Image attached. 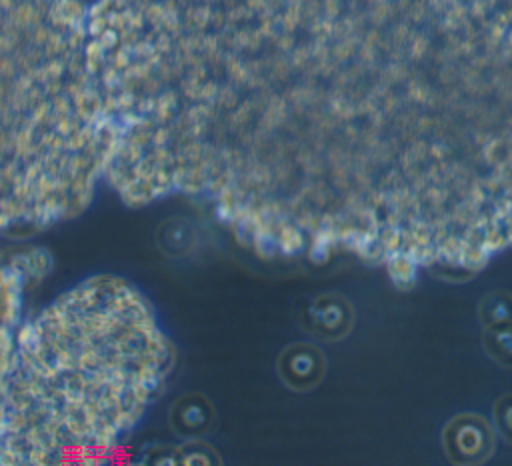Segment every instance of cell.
<instances>
[{
	"mask_svg": "<svg viewBox=\"0 0 512 466\" xmlns=\"http://www.w3.org/2000/svg\"><path fill=\"white\" fill-rule=\"evenodd\" d=\"M170 368L150 302L100 276L60 294L14 338L0 378V464L98 456L142 418Z\"/></svg>",
	"mask_w": 512,
	"mask_h": 466,
	"instance_id": "1",
	"label": "cell"
},
{
	"mask_svg": "<svg viewBox=\"0 0 512 466\" xmlns=\"http://www.w3.org/2000/svg\"><path fill=\"white\" fill-rule=\"evenodd\" d=\"M494 428L478 414L454 416L442 430V446L454 464H480L494 452Z\"/></svg>",
	"mask_w": 512,
	"mask_h": 466,
	"instance_id": "2",
	"label": "cell"
},
{
	"mask_svg": "<svg viewBox=\"0 0 512 466\" xmlns=\"http://www.w3.org/2000/svg\"><path fill=\"white\" fill-rule=\"evenodd\" d=\"M484 350L494 362L502 366H512V322L486 328Z\"/></svg>",
	"mask_w": 512,
	"mask_h": 466,
	"instance_id": "3",
	"label": "cell"
},
{
	"mask_svg": "<svg viewBox=\"0 0 512 466\" xmlns=\"http://www.w3.org/2000/svg\"><path fill=\"white\" fill-rule=\"evenodd\" d=\"M480 322L484 328L512 322V296L508 292H492L480 302Z\"/></svg>",
	"mask_w": 512,
	"mask_h": 466,
	"instance_id": "4",
	"label": "cell"
},
{
	"mask_svg": "<svg viewBox=\"0 0 512 466\" xmlns=\"http://www.w3.org/2000/svg\"><path fill=\"white\" fill-rule=\"evenodd\" d=\"M492 414H494V426L498 434L508 444H512V394H504L502 398H498Z\"/></svg>",
	"mask_w": 512,
	"mask_h": 466,
	"instance_id": "5",
	"label": "cell"
}]
</instances>
